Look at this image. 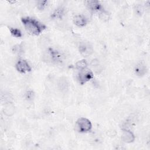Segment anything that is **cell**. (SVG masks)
Masks as SVG:
<instances>
[{"label": "cell", "mask_w": 150, "mask_h": 150, "mask_svg": "<svg viewBox=\"0 0 150 150\" xmlns=\"http://www.w3.org/2000/svg\"><path fill=\"white\" fill-rule=\"evenodd\" d=\"M122 140L127 143H131L135 140V135L129 130H124L121 135Z\"/></svg>", "instance_id": "10"}, {"label": "cell", "mask_w": 150, "mask_h": 150, "mask_svg": "<svg viewBox=\"0 0 150 150\" xmlns=\"http://www.w3.org/2000/svg\"><path fill=\"white\" fill-rule=\"evenodd\" d=\"M64 13V9L62 7H59L56 8L52 15V17L53 19H61Z\"/></svg>", "instance_id": "12"}, {"label": "cell", "mask_w": 150, "mask_h": 150, "mask_svg": "<svg viewBox=\"0 0 150 150\" xmlns=\"http://www.w3.org/2000/svg\"><path fill=\"white\" fill-rule=\"evenodd\" d=\"M16 69L21 73H26L32 70L28 62L23 59H20L16 62Z\"/></svg>", "instance_id": "5"}, {"label": "cell", "mask_w": 150, "mask_h": 150, "mask_svg": "<svg viewBox=\"0 0 150 150\" xmlns=\"http://www.w3.org/2000/svg\"><path fill=\"white\" fill-rule=\"evenodd\" d=\"M47 1H38L36 2V6L39 10H43L47 5Z\"/></svg>", "instance_id": "15"}, {"label": "cell", "mask_w": 150, "mask_h": 150, "mask_svg": "<svg viewBox=\"0 0 150 150\" xmlns=\"http://www.w3.org/2000/svg\"><path fill=\"white\" fill-rule=\"evenodd\" d=\"M33 96H34V94L32 91H28L25 94V98L28 100H30L33 98Z\"/></svg>", "instance_id": "19"}, {"label": "cell", "mask_w": 150, "mask_h": 150, "mask_svg": "<svg viewBox=\"0 0 150 150\" xmlns=\"http://www.w3.org/2000/svg\"><path fill=\"white\" fill-rule=\"evenodd\" d=\"M146 71V69L145 65L142 63L138 64L135 67V73L137 76H144Z\"/></svg>", "instance_id": "11"}, {"label": "cell", "mask_w": 150, "mask_h": 150, "mask_svg": "<svg viewBox=\"0 0 150 150\" xmlns=\"http://www.w3.org/2000/svg\"><path fill=\"white\" fill-rule=\"evenodd\" d=\"M77 127L80 132H86L90 131L92 128V124L91 121L84 117L80 118L77 121Z\"/></svg>", "instance_id": "2"}, {"label": "cell", "mask_w": 150, "mask_h": 150, "mask_svg": "<svg viewBox=\"0 0 150 150\" xmlns=\"http://www.w3.org/2000/svg\"><path fill=\"white\" fill-rule=\"evenodd\" d=\"M86 5L92 12H100L102 9L101 5L98 1H87Z\"/></svg>", "instance_id": "6"}, {"label": "cell", "mask_w": 150, "mask_h": 150, "mask_svg": "<svg viewBox=\"0 0 150 150\" xmlns=\"http://www.w3.org/2000/svg\"><path fill=\"white\" fill-rule=\"evenodd\" d=\"M15 112V108L14 104L11 102H8L5 104L3 108L4 114L8 117L12 116Z\"/></svg>", "instance_id": "7"}, {"label": "cell", "mask_w": 150, "mask_h": 150, "mask_svg": "<svg viewBox=\"0 0 150 150\" xmlns=\"http://www.w3.org/2000/svg\"><path fill=\"white\" fill-rule=\"evenodd\" d=\"M9 31L11 34L15 38H21L22 36V32L20 29H18V28H11L9 29Z\"/></svg>", "instance_id": "14"}, {"label": "cell", "mask_w": 150, "mask_h": 150, "mask_svg": "<svg viewBox=\"0 0 150 150\" xmlns=\"http://www.w3.org/2000/svg\"><path fill=\"white\" fill-rule=\"evenodd\" d=\"M12 50L14 53L19 54V53H21L22 52V46L20 45H16L15 46H13V47L12 49Z\"/></svg>", "instance_id": "17"}, {"label": "cell", "mask_w": 150, "mask_h": 150, "mask_svg": "<svg viewBox=\"0 0 150 150\" xmlns=\"http://www.w3.org/2000/svg\"><path fill=\"white\" fill-rule=\"evenodd\" d=\"M100 18L102 21L105 22L108 21L110 18V16H109V14L106 11L101 10L100 13Z\"/></svg>", "instance_id": "16"}, {"label": "cell", "mask_w": 150, "mask_h": 150, "mask_svg": "<svg viewBox=\"0 0 150 150\" xmlns=\"http://www.w3.org/2000/svg\"><path fill=\"white\" fill-rule=\"evenodd\" d=\"M47 56H49V59L52 62L57 63L62 60V55L58 52L52 49L49 50Z\"/></svg>", "instance_id": "9"}, {"label": "cell", "mask_w": 150, "mask_h": 150, "mask_svg": "<svg viewBox=\"0 0 150 150\" xmlns=\"http://www.w3.org/2000/svg\"><path fill=\"white\" fill-rule=\"evenodd\" d=\"M93 78V74L92 71L87 68L81 70H79V73L77 74V80L79 83L81 85L89 81Z\"/></svg>", "instance_id": "3"}, {"label": "cell", "mask_w": 150, "mask_h": 150, "mask_svg": "<svg viewBox=\"0 0 150 150\" xmlns=\"http://www.w3.org/2000/svg\"><path fill=\"white\" fill-rule=\"evenodd\" d=\"M73 23L77 26L82 28L86 25L87 23V19L81 15H76L73 18Z\"/></svg>", "instance_id": "8"}, {"label": "cell", "mask_w": 150, "mask_h": 150, "mask_svg": "<svg viewBox=\"0 0 150 150\" xmlns=\"http://www.w3.org/2000/svg\"><path fill=\"white\" fill-rule=\"evenodd\" d=\"M79 52L84 56H89L93 53V48L91 45L87 42H80L79 46Z\"/></svg>", "instance_id": "4"}, {"label": "cell", "mask_w": 150, "mask_h": 150, "mask_svg": "<svg viewBox=\"0 0 150 150\" xmlns=\"http://www.w3.org/2000/svg\"><path fill=\"white\" fill-rule=\"evenodd\" d=\"M143 11H144V9L142 8V6L141 5H137L136 6V8H135V12L137 15H141L142 12H143Z\"/></svg>", "instance_id": "20"}, {"label": "cell", "mask_w": 150, "mask_h": 150, "mask_svg": "<svg viewBox=\"0 0 150 150\" xmlns=\"http://www.w3.org/2000/svg\"><path fill=\"white\" fill-rule=\"evenodd\" d=\"M26 30L32 35H39L46 28V26L33 18L23 17L21 19Z\"/></svg>", "instance_id": "1"}, {"label": "cell", "mask_w": 150, "mask_h": 150, "mask_svg": "<svg viewBox=\"0 0 150 150\" xmlns=\"http://www.w3.org/2000/svg\"><path fill=\"white\" fill-rule=\"evenodd\" d=\"M59 86H60V88H61L62 90H66V89L67 88L68 84L67 83L66 81L61 80L60 83H59Z\"/></svg>", "instance_id": "18"}, {"label": "cell", "mask_w": 150, "mask_h": 150, "mask_svg": "<svg viewBox=\"0 0 150 150\" xmlns=\"http://www.w3.org/2000/svg\"><path fill=\"white\" fill-rule=\"evenodd\" d=\"M75 67L76 69L79 70H81L83 69H85L87 67V62L85 59H82L80 60H79L76 62L75 64Z\"/></svg>", "instance_id": "13"}]
</instances>
